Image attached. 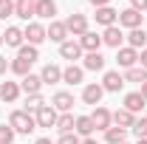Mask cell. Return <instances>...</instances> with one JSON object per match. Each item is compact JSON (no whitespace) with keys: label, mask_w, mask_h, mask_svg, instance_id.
Instances as JSON below:
<instances>
[{"label":"cell","mask_w":147,"mask_h":144,"mask_svg":"<svg viewBox=\"0 0 147 144\" xmlns=\"http://www.w3.org/2000/svg\"><path fill=\"white\" fill-rule=\"evenodd\" d=\"M9 124H11V130H14V133L28 136V133H34V130H37V119H34V113H26V110H11V113H9Z\"/></svg>","instance_id":"cell-1"},{"label":"cell","mask_w":147,"mask_h":144,"mask_svg":"<svg viewBox=\"0 0 147 144\" xmlns=\"http://www.w3.org/2000/svg\"><path fill=\"white\" fill-rule=\"evenodd\" d=\"M62 23H65V28H68V37H82L85 31H91V28H88V17H85L82 11H74V14H68Z\"/></svg>","instance_id":"cell-2"},{"label":"cell","mask_w":147,"mask_h":144,"mask_svg":"<svg viewBox=\"0 0 147 144\" xmlns=\"http://www.w3.org/2000/svg\"><path fill=\"white\" fill-rule=\"evenodd\" d=\"M91 122H93V127L96 130H108V127H113V110H108L105 105H96L93 108V113H91Z\"/></svg>","instance_id":"cell-3"},{"label":"cell","mask_w":147,"mask_h":144,"mask_svg":"<svg viewBox=\"0 0 147 144\" xmlns=\"http://www.w3.org/2000/svg\"><path fill=\"white\" fill-rule=\"evenodd\" d=\"M102 45H108V48H122L125 45V31L119 28V26H108L105 31H102Z\"/></svg>","instance_id":"cell-4"},{"label":"cell","mask_w":147,"mask_h":144,"mask_svg":"<svg viewBox=\"0 0 147 144\" xmlns=\"http://www.w3.org/2000/svg\"><path fill=\"white\" fill-rule=\"evenodd\" d=\"M102 96H105L102 82H91V85H85V88H82V102H85V105H91V108L102 105Z\"/></svg>","instance_id":"cell-5"},{"label":"cell","mask_w":147,"mask_h":144,"mask_svg":"<svg viewBox=\"0 0 147 144\" xmlns=\"http://www.w3.org/2000/svg\"><path fill=\"white\" fill-rule=\"evenodd\" d=\"M116 62H119V68H136L139 65V51L136 48H130V45H122L119 51H116Z\"/></svg>","instance_id":"cell-6"},{"label":"cell","mask_w":147,"mask_h":144,"mask_svg":"<svg viewBox=\"0 0 147 144\" xmlns=\"http://www.w3.org/2000/svg\"><path fill=\"white\" fill-rule=\"evenodd\" d=\"M23 37H26V42H28V45H34V48L42 42V40H48V37H45V26H40V23H34V20L23 28Z\"/></svg>","instance_id":"cell-7"},{"label":"cell","mask_w":147,"mask_h":144,"mask_svg":"<svg viewBox=\"0 0 147 144\" xmlns=\"http://www.w3.org/2000/svg\"><path fill=\"white\" fill-rule=\"evenodd\" d=\"M82 54H85V51H82L79 40H65V42L59 45V57H62V59H68L71 65L76 62V59H82Z\"/></svg>","instance_id":"cell-8"},{"label":"cell","mask_w":147,"mask_h":144,"mask_svg":"<svg viewBox=\"0 0 147 144\" xmlns=\"http://www.w3.org/2000/svg\"><path fill=\"white\" fill-rule=\"evenodd\" d=\"M14 17L31 23L37 17V0H14Z\"/></svg>","instance_id":"cell-9"},{"label":"cell","mask_w":147,"mask_h":144,"mask_svg":"<svg viewBox=\"0 0 147 144\" xmlns=\"http://www.w3.org/2000/svg\"><path fill=\"white\" fill-rule=\"evenodd\" d=\"M51 108H54L57 113H71V110H74V93H68V90H57L54 96H51Z\"/></svg>","instance_id":"cell-10"},{"label":"cell","mask_w":147,"mask_h":144,"mask_svg":"<svg viewBox=\"0 0 147 144\" xmlns=\"http://www.w3.org/2000/svg\"><path fill=\"white\" fill-rule=\"evenodd\" d=\"M102 88H105V93H119V90L125 88V76H122L119 71H105Z\"/></svg>","instance_id":"cell-11"},{"label":"cell","mask_w":147,"mask_h":144,"mask_svg":"<svg viewBox=\"0 0 147 144\" xmlns=\"http://www.w3.org/2000/svg\"><path fill=\"white\" fill-rule=\"evenodd\" d=\"M37 119V127H57V119H59V113H57L51 105H42V108L34 113Z\"/></svg>","instance_id":"cell-12"},{"label":"cell","mask_w":147,"mask_h":144,"mask_svg":"<svg viewBox=\"0 0 147 144\" xmlns=\"http://www.w3.org/2000/svg\"><path fill=\"white\" fill-rule=\"evenodd\" d=\"M119 28H127V31L142 28V14L133 11V9H122V11H119Z\"/></svg>","instance_id":"cell-13"},{"label":"cell","mask_w":147,"mask_h":144,"mask_svg":"<svg viewBox=\"0 0 147 144\" xmlns=\"http://www.w3.org/2000/svg\"><path fill=\"white\" fill-rule=\"evenodd\" d=\"M45 37L57 42V45H62L65 40H68V28H65V23H59V20H51V26L45 28Z\"/></svg>","instance_id":"cell-14"},{"label":"cell","mask_w":147,"mask_h":144,"mask_svg":"<svg viewBox=\"0 0 147 144\" xmlns=\"http://www.w3.org/2000/svg\"><path fill=\"white\" fill-rule=\"evenodd\" d=\"M3 45H9V48H20V45H26L23 28H17V26H9V28L3 31Z\"/></svg>","instance_id":"cell-15"},{"label":"cell","mask_w":147,"mask_h":144,"mask_svg":"<svg viewBox=\"0 0 147 144\" xmlns=\"http://www.w3.org/2000/svg\"><path fill=\"white\" fill-rule=\"evenodd\" d=\"M96 23H99L102 28L116 26V23H119V11H116L113 6H102V9H96Z\"/></svg>","instance_id":"cell-16"},{"label":"cell","mask_w":147,"mask_h":144,"mask_svg":"<svg viewBox=\"0 0 147 144\" xmlns=\"http://www.w3.org/2000/svg\"><path fill=\"white\" fill-rule=\"evenodd\" d=\"M20 90H23L26 96H31V93H42V79H40V73H28V76H23V79H20Z\"/></svg>","instance_id":"cell-17"},{"label":"cell","mask_w":147,"mask_h":144,"mask_svg":"<svg viewBox=\"0 0 147 144\" xmlns=\"http://www.w3.org/2000/svg\"><path fill=\"white\" fill-rule=\"evenodd\" d=\"M20 82H0V99L6 102V105H11V102H17L20 99Z\"/></svg>","instance_id":"cell-18"},{"label":"cell","mask_w":147,"mask_h":144,"mask_svg":"<svg viewBox=\"0 0 147 144\" xmlns=\"http://www.w3.org/2000/svg\"><path fill=\"white\" fill-rule=\"evenodd\" d=\"M79 45H82V51H85V54L99 51V48H102V34H96V31H85V34L79 37Z\"/></svg>","instance_id":"cell-19"},{"label":"cell","mask_w":147,"mask_h":144,"mask_svg":"<svg viewBox=\"0 0 147 144\" xmlns=\"http://www.w3.org/2000/svg\"><path fill=\"white\" fill-rule=\"evenodd\" d=\"M40 79H42V85H57V82H62V68L54 65V62H48L40 71Z\"/></svg>","instance_id":"cell-20"},{"label":"cell","mask_w":147,"mask_h":144,"mask_svg":"<svg viewBox=\"0 0 147 144\" xmlns=\"http://www.w3.org/2000/svg\"><path fill=\"white\" fill-rule=\"evenodd\" d=\"M85 79V68L82 65H68V68H62V82L65 85H79Z\"/></svg>","instance_id":"cell-21"},{"label":"cell","mask_w":147,"mask_h":144,"mask_svg":"<svg viewBox=\"0 0 147 144\" xmlns=\"http://www.w3.org/2000/svg\"><path fill=\"white\" fill-rule=\"evenodd\" d=\"M136 119H139V116H133V113H130V110H125V108L113 110V124L122 127V130H130V127L136 124Z\"/></svg>","instance_id":"cell-22"},{"label":"cell","mask_w":147,"mask_h":144,"mask_svg":"<svg viewBox=\"0 0 147 144\" xmlns=\"http://www.w3.org/2000/svg\"><path fill=\"white\" fill-rule=\"evenodd\" d=\"M125 40H127L130 48H136V51L147 48V31H144V28H133V31H127V34H125Z\"/></svg>","instance_id":"cell-23"},{"label":"cell","mask_w":147,"mask_h":144,"mask_svg":"<svg viewBox=\"0 0 147 144\" xmlns=\"http://www.w3.org/2000/svg\"><path fill=\"white\" fill-rule=\"evenodd\" d=\"M74 133H76L79 139H88V136H93V133H96V127H93L91 116H76V124H74Z\"/></svg>","instance_id":"cell-24"},{"label":"cell","mask_w":147,"mask_h":144,"mask_svg":"<svg viewBox=\"0 0 147 144\" xmlns=\"http://www.w3.org/2000/svg\"><path fill=\"white\" fill-rule=\"evenodd\" d=\"M82 68L85 71H105V57L99 51H91V54L82 57Z\"/></svg>","instance_id":"cell-25"},{"label":"cell","mask_w":147,"mask_h":144,"mask_svg":"<svg viewBox=\"0 0 147 144\" xmlns=\"http://www.w3.org/2000/svg\"><path fill=\"white\" fill-rule=\"evenodd\" d=\"M125 110H130L133 116H136V113H142V110H144V96H142L139 90L127 93V96H125Z\"/></svg>","instance_id":"cell-26"},{"label":"cell","mask_w":147,"mask_h":144,"mask_svg":"<svg viewBox=\"0 0 147 144\" xmlns=\"http://www.w3.org/2000/svg\"><path fill=\"white\" fill-rule=\"evenodd\" d=\"M31 65H34V62H28V59H23V57H14V59L9 62V71L17 73V76H28V73H31Z\"/></svg>","instance_id":"cell-27"},{"label":"cell","mask_w":147,"mask_h":144,"mask_svg":"<svg viewBox=\"0 0 147 144\" xmlns=\"http://www.w3.org/2000/svg\"><path fill=\"white\" fill-rule=\"evenodd\" d=\"M54 14H57V3L54 0H37V17L54 20Z\"/></svg>","instance_id":"cell-28"},{"label":"cell","mask_w":147,"mask_h":144,"mask_svg":"<svg viewBox=\"0 0 147 144\" xmlns=\"http://www.w3.org/2000/svg\"><path fill=\"white\" fill-rule=\"evenodd\" d=\"M74 124H76L74 113H59V119H57V130H59V136H62V133H74Z\"/></svg>","instance_id":"cell-29"},{"label":"cell","mask_w":147,"mask_h":144,"mask_svg":"<svg viewBox=\"0 0 147 144\" xmlns=\"http://www.w3.org/2000/svg\"><path fill=\"white\" fill-rule=\"evenodd\" d=\"M122 76H125V82H139V85H142V82H147V71L142 68V65H136V68H127Z\"/></svg>","instance_id":"cell-30"},{"label":"cell","mask_w":147,"mask_h":144,"mask_svg":"<svg viewBox=\"0 0 147 144\" xmlns=\"http://www.w3.org/2000/svg\"><path fill=\"white\" fill-rule=\"evenodd\" d=\"M125 136H127V130H122V127H116V124L105 130V141H108V144H122Z\"/></svg>","instance_id":"cell-31"},{"label":"cell","mask_w":147,"mask_h":144,"mask_svg":"<svg viewBox=\"0 0 147 144\" xmlns=\"http://www.w3.org/2000/svg\"><path fill=\"white\" fill-rule=\"evenodd\" d=\"M45 105V99H42V93H31V96H26V113H37V110Z\"/></svg>","instance_id":"cell-32"},{"label":"cell","mask_w":147,"mask_h":144,"mask_svg":"<svg viewBox=\"0 0 147 144\" xmlns=\"http://www.w3.org/2000/svg\"><path fill=\"white\" fill-rule=\"evenodd\" d=\"M17 57L28 59V62H37V59H40V51H37L34 45H28V42H26V45H20V48H17Z\"/></svg>","instance_id":"cell-33"},{"label":"cell","mask_w":147,"mask_h":144,"mask_svg":"<svg viewBox=\"0 0 147 144\" xmlns=\"http://www.w3.org/2000/svg\"><path fill=\"white\" fill-rule=\"evenodd\" d=\"M133 133H136V139H147V116H139L136 119V124L130 127Z\"/></svg>","instance_id":"cell-34"},{"label":"cell","mask_w":147,"mask_h":144,"mask_svg":"<svg viewBox=\"0 0 147 144\" xmlns=\"http://www.w3.org/2000/svg\"><path fill=\"white\" fill-rule=\"evenodd\" d=\"M14 130H11V124H0V144H14Z\"/></svg>","instance_id":"cell-35"},{"label":"cell","mask_w":147,"mask_h":144,"mask_svg":"<svg viewBox=\"0 0 147 144\" xmlns=\"http://www.w3.org/2000/svg\"><path fill=\"white\" fill-rule=\"evenodd\" d=\"M14 17V0H0V20Z\"/></svg>","instance_id":"cell-36"},{"label":"cell","mask_w":147,"mask_h":144,"mask_svg":"<svg viewBox=\"0 0 147 144\" xmlns=\"http://www.w3.org/2000/svg\"><path fill=\"white\" fill-rule=\"evenodd\" d=\"M57 144H82V139H79L76 133H62V136H59V141H57Z\"/></svg>","instance_id":"cell-37"},{"label":"cell","mask_w":147,"mask_h":144,"mask_svg":"<svg viewBox=\"0 0 147 144\" xmlns=\"http://www.w3.org/2000/svg\"><path fill=\"white\" fill-rule=\"evenodd\" d=\"M130 9L142 14V11H147V0H130Z\"/></svg>","instance_id":"cell-38"},{"label":"cell","mask_w":147,"mask_h":144,"mask_svg":"<svg viewBox=\"0 0 147 144\" xmlns=\"http://www.w3.org/2000/svg\"><path fill=\"white\" fill-rule=\"evenodd\" d=\"M139 65L147 71V48H142V51H139Z\"/></svg>","instance_id":"cell-39"},{"label":"cell","mask_w":147,"mask_h":144,"mask_svg":"<svg viewBox=\"0 0 147 144\" xmlns=\"http://www.w3.org/2000/svg\"><path fill=\"white\" fill-rule=\"evenodd\" d=\"M93 9H102V6H110V0H88Z\"/></svg>","instance_id":"cell-40"},{"label":"cell","mask_w":147,"mask_h":144,"mask_svg":"<svg viewBox=\"0 0 147 144\" xmlns=\"http://www.w3.org/2000/svg\"><path fill=\"white\" fill-rule=\"evenodd\" d=\"M6 71H9V62H6V57L0 54V73H6Z\"/></svg>","instance_id":"cell-41"},{"label":"cell","mask_w":147,"mask_h":144,"mask_svg":"<svg viewBox=\"0 0 147 144\" xmlns=\"http://www.w3.org/2000/svg\"><path fill=\"white\" fill-rule=\"evenodd\" d=\"M82 144H99V141H96L93 136H88V139H82Z\"/></svg>","instance_id":"cell-42"},{"label":"cell","mask_w":147,"mask_h":144,"mask_svg":"<svg viewBox=\"0 0 147 144\" xmlns=\"http://www.w3.org/2000/svg\"><path fill=\"white\" fill-rule=\"evenodd\" d=\"M142 96H144V102H147V82H142V90H139Z\"/></svg>","instance_id":"cell-43"},{"label":"cell","mask_w":147,"mask_h":144,"mask_svg":"<svg viewBox=\"0 0 147 144\" xmlns=\"http://www.w3.org/2000/svg\"><path fill=\"white\" fill-rule=\"evenodd\" d=\"M34 144H54V141H51V139H37Z\"/></svg>","instance_id":"cell-44"},{"label":"cell","mask_w":147,"mask_h":144,"mask_svg":"<svg viewBox=\"0 0 147 144\" xmlns=\"http://www.w3.org/2000/svg\"><path fill=\"white\" fill-rule=\"evenodd\" d=\"M136 144H147V139H139V141H136Z\"/></svg>","instance_id":"cell-45"},{"label":"cell","mask_w":147,"mask_h":144,"mask_svg":"<svg viewBox=\"0 0 147 144\" xmlns=\"http://www.w3.org/2000/svg\"><path fill=\"white\" fill-rule=\"evenodd\" d=\"M0 45H3V31H0Z\"/></svg>","instance_id":"cell-46"},{"label":"cell","mask_w":147,"mask_h":144,"mask_svg":"<svg viewBox=\"0 0 147 144\" xmlns=\"http://www.w3.org/2000/svg\"><path fill=\"white\" fill-rule=\"evenodd\" d=\"M122 144H127V141H122Z\"/></svg>","instance_id":"cell-47"}]
</instances>
